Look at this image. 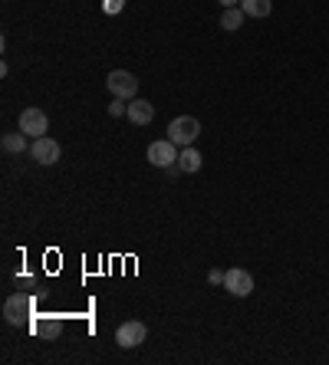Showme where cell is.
<instances>
[{
	"instance_id": "obj_1",
	"label": "cell",
	"mask_w": 329,
	"mask_h": 365,
	"mask_svg": "<svg viewBox=\"0 0 329 365\" xmlns=\"http://www.w3.org/2000/svg\"><path fill=\"white\" fill-rule=\"evenodd\" d=\"M201 135V122L195 116H178L168 122V139L175 142L178 149H188V145H195V139Z\"/></svg>"
},
{
	"instance_id": "obj_2",
	"label": "cell",
	"mask_w": 329,
	"mask_h": 365,
	"mask_svg": "<svg viewBox=\"0 0 329 365\" xmlns=\"http://www.w3.org/2000/svg\"><path fill=\"white\" fill-rule=\"evenodd\" d=\"M17 129H20L23 135H30V139H43L46 132H50V118H46L43 109L30 106V109H23V112H20V118H17Z\"/></svg>"
},
{
	"instance_id": "obj_3",
	"label": "cell",
	"mask_w": 329,
	"mask_h": 365,
	"mask_svg": "<svg viewBox=\"0 0 329 365\" xmlns=\"http://www.w3.org/2000/svg\"><path fill=\"white\" fill-rule=\"evenodd\" d=\"M106 86H109V92L115 99H135L139 96V79L129 73V69H112L109 73V79H106Z\"/></svg>"
},
{
	"instance_id": "obj_4",
	"label": "cell",
	"mask_w": 329,
	"mask_h": 365,
	"mask_svg": "<svg viewBox=\"0 0 329 365\" xmlns=\"http://www.w3.org/2000/svg\"><path fill=\"white\" fill-rule=\"evenodd\" d=\"M148 339V326L139 319H132V322H122L119 329H115V343L122 345V349H139V345Z\"/></svg>"
},
{
	"instance_id": "obj_5",
	"label": "cell",
	"mask_w": 329,
	"mask_h": 365,
	"mask_svg": "<svg viewBox=\"0 0 329 365\" xmlns=\"http://www.w3.org/2000/svg\"><path fill=\"white\" fill-rule=\"evenodd\" d=\"M33 312V300L30 296H23V293H13V296H7V303H4V319L10 322V326H20V322L30 319Z\"/></svg>"
},
{
	"instance_id": "obj_6",
	"label": "cell",
	"mask_w": 329,
	"mask_h": 365,
	"mask_svg": "<svg viewBox=\"0 0 329 365\" xmlns=\"http://www.w3.org/2000/svg\"><path fill=\"white\" fill-rule=\"evenodd\" d=\"M148 161H152L155 168H172V165H178V145L172 139L152 142L148 145Z\"/></svg>"
},
{
	"instance_id": "obj_7",
	"label": "cell",
	"mask_w": 329,
	"mask_h": 365,
	"mask_svg": "<svg viewBox=\"0 0 329 365\" xmlns=\"http://www.w3.org/2000/svg\"><path fill=\"white\" fill-rule=\"evenodd\" d=\"M224 290H227L230 296H251L253 293V277L241 267L227 270V273H224Z\"/></svg>"
},
{
	"instance_id": "obj_8",
	"label": "cell",
	"mask_w": 329,
	"mask_h": 365,
	"mask_svg": "<svg viewBox=\"0 0 329 365\" xmlns=\"http://www.w3.org/2000/svg\"><path fill=\"white\" fill-rule=\"evenodd\" d=\"M30 155L33 161H40V165H56L59 161V142H53L50 135H43V139H33L30 142Z\"/></svg>"
},
{
	"instance_id": "obj_9",
	"label": "cell",
	"mask_w": 329,
	"mask_h": 365,
	"mask_svg": "<svg viewBox=\"0 0 329 365\" xmlns=\"http://www.w3.org/2000/svg\"><path fill=\"white\" fill-rule=\"evenodd\" d=\"M125 116H129L132 125H148V122L155 118V106L148 102V99L135 96V99H129V112H125Z\"/></svg>"
},
{
	"instance_id": "obj_10",
	"label": "cell",
	"mask_w": 329,
	"mask_h": 365,
	"mask_svg": "<svg viewBox=\"0 0 329 365\" xmlns=\"http://www.w3.org/2000/svg\"><path fill=\"white\" fill-rule=\"evenodd\" d=\"M201 165H204V158H201V151H197L195 145H188V149L178 151V168H181L185 174L201 172Z\"/></svg>"
},
{
	"instance_id": "obj_11",
	"label": "cell",
	"mask_w": 329,
	"mask_h": 365,
	"mask_svg": "<svg viewBox=\"0 0 329 365\" xmlns=\"http://www.w3.org/2000/svg\"><path fill=\"white\" fill-rule=\"evenodd\" d=\"M27 139H30V135H23V132H7V135H4V151H10V155H23V151H30Z\"/></svg>"
},
{
	"instance_id": "obj_12",
	"label": "cell",
	"mask_w": 329,
	"mask_h": 365,
	"mask_svg": "<svg viewBox=\"0 0 329 365\" xmlns=\"http://www.w3.org/2000/svg\"><path fill=\"white\" fill-rule=\"evenodd\" d=\"M244 17H247V13L241 11V7H224V13H220V27H224V30H241L244 27Z\"/></svg>"
},
{
	"instance_id": "obj_13",
	"label": "cell",
	"mask_w": 329,
	"mask_h": 365,
	"mask_svg": "<svg viewBox=\"0 0 329 365\" xmlns=\"http://www.w3.org/2000/svg\"><path fill=\"white\" fill-rule=\"evenodd\" d=\"M241 11L247 13V17H270V11H274V4L270 0H241Z\"/></svg>"
},
{
	"instance_id": "obj_14",
	"label": "cell",
	"mask_w": 329,
	"mask_h": 365,
	"mask_svg": "<svg viewBox=\"0 0 329 365\" xmlns=\"http://www.w3.org/2000/svg\"><path fill=\"white\" fill-rule=\"evenodd\" d=\"M36 333L43 336V339H59V333H63V322L56 319V316H50V319H40V322H36Z\"/></svg>"
},
{
	"instance_id": "obj_15",
	"label": "cell",
	"mask_w": 329,
	"mask_h": 365,
	"mask_svg": "<svg viewBox=\"0 0 329 365\" xmlns=\"http://www.w3.org/2000/svg\"><path fill=\"white\" fill-rule=\"evenodd\" d=\"M122 7H125V0H106V4H102V11L106 13H119Z\"/></svg>"
},
{
	"instance_id": "obj_16",
	"label": "cell",
	"mask_w": 329,
	"mask_h": 365,
	"mask_svg": "<svg viewBox=\"0 0 329 365\" xmlns=\"http://www.w3.org/2000/svg\"><path fill=\"white\" fill-rule=\"evenodd\" d=\"M122 112H129V106H125V99H115L109 106V116H122Z\"/></svg>"
},
{
	"instance_id": "obj_17",
	"label": "cell",
	"mask_w": 329,
	"mask_h": 365,
	"mask_svg": "<svg viewBox=\"0 0 329 365\" xmlns=\"http://www.w3.org/2000/svg\"><path fill=\"white\" fill-rule=\"evenodd\" d=\"M208 283H214V287H218V283H224V270H211V273H208Z\"/></svg>"
},
{
	"instance_id": "obj_18",
	"label": "cell",
	"mask_w": 329,
	"mask_h": 365,
	"mask_svg": "<svg viewBox=\"0 0 329 365\" xmlns=\"http://www.w3.org/2000/svg\"><path fill=\"white\" fill-rule=\"evenodd\" d=\"M218 4H224V7H241V0H218Z\"/></svg>"
}]
</instances>
